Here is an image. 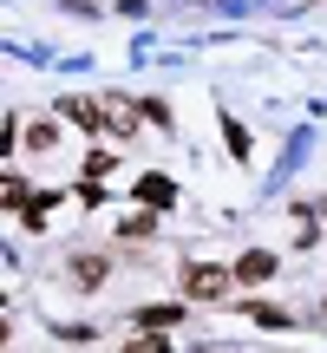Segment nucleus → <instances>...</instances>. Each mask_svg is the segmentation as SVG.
I'll return each instance as SVG.
<instances>
[{"instance_id":"obj_10","label":"nucleus","mask_w":327,"mask_h":353,"mask_svg":"<svg viewBox=\"0 0 327 353\" xmlns=\"http://www.w3.org/2000/svg\"><path fill=\"white\" fill-rule=\"evenodd\" d=\"M59 210V196H52V190H33V203H26V223L33 229H46V216Z\"/></svg>"},{"instance_id":"obj_3","label":"nucleus","mask_w":327,"mask_h":353,"mask_svg":"<svg viewBox=\"0 0 327 353\" xmlns=\"http://www.w3.org/2000/svg\"><path fill=\"white\" fill-rule=\"evenodd\" d=\"M66 275H72L79 288H99V281L112 275V255H105V249H72V255H66Z\"/></svg>"},{"instance_id":"obj_6","label":"nucleus","mask_w":327,"mask_h":353,"mask_svg":"<svg viewBox=\"0 0 327 353\" xmlns=\"http://www.w3.org/2000/svg\"><path fill=\"white\" fill-rule=\"evenodd\" d=\"M26 151H59V118H33V125H26Z\"/></svg>"},{"instance_id":"obj_15","label":"nucleus","mask_w":327,"mask_h":353,"mask_svg":"<svg viewBox=\"0 0 327 353\" xmlns=\"http://www.w3.org/2000/svg\"><path fill=\"white\" fill-rule=\"evenodd\" d=\"M66 7H79V13H99V7H105V0H66Z\"/></svg>"},{"instance_id":"obj_11","label":"nucleus","mask_w":327,"mask_h":353,"mask_svg":"<svg viewBox=\"0 0 327 353\" xmlns=\"http://www.w3.org/2000/svg\"><path fill=\"white\" fill-rule=\"evenodd\" d=\"M118 353H177V347L164 341V334H131V341L118 347Z\"/></svg>"},{"instance_id":"obj_5","label":"nucleus","mask_w":327,"mask_h":353,"mask_svg":"<svg viewBox=\"0 0 327 353\" xmlns=\"http://www.w3.org/2000/svg\"><path fill=\"white\" fill-rule=\"evenodd\" d=\"M177 314H184V307L164 301V307H138L131 321H138V334H164V327H177Z\"/></svg>"},{"instance_id":"obj_16","label":"nucleus","mask_w":327,"mask_h":353,"mask_svg":"<svg viewBox=\"0 0 327 353\" xmlns=\"http://www.w3.org/2000/svg\"><path fill=\"white\" fill-rule=\"evenodd\" d=\"M315 216H321V223H327V203H321V210H315Z\"/></svg>"},{"instance_id":"obj_7","label":"nucleus","mask_w":327,"mask_h":353,"mask_svg":"<svg viewBox=\"0 0 327 353\" xmlns=\"http://www.w3.org/2000/svg\"><path fill=\"white\" fill-rule=\"evenodd\" d=\"M268 275H275V255H268V249H249L236 262V281H268Z\"/></svg>"},{"instance_id":"obj_1","label":"nucleus","mask_w":327,"mask_h":353,"mask_svg":"<svg viewBox=\"0 0 327 353\" xmlns=\"http://www.w3.org/2000/svg\"><path fill=\"white\" fill-rule=\"evenodd\" d=\"M138 125H144V105H131V99H118V92H99V131L105 138H138Z\"/></svg>"},{"instance_id":"obj_2","label":"nucleus","mask_w":327,"mask_h":353,"mask_svg":"<svg viewBox=\"0 0 327 353\" xmlns=\"http://www.w3.org/2000/svg\"><path fill=\"white\" fill-rule=\"evenodd\" d=\"M236 268H216V262H184V294L190 301H223Z\"/></svg>"},{"instance_id":"obj_4","label":"nucleus","mask_w":327,"mask_h":353,"mask_svg":"<svg viewBox=\"0 0 327 353\" xmlns=\"http://www.w3.org/2000/svg\"><path fill=\"white\" fill-rule=\"evenodd\" d=\"M131 196H138L144 210L157 216V210H170V203H177V183H170V176H157V170H144V176H138V190H131Z\"/></svg>"},{"instance_id":"obj_8","label":"nucleus","mask_w":327,"mask_h":353,"mask_svg":"<svg viewBox=\"0 0 327 353\" xmlns=\"http://www.w3.org/2000/svg\"><path fill=\"white\" fill-rule=\"evenodd\" d=\"M0 203H7V210H20V216H26V203H33V183H26V176H13V170H7V176H0Z\"/></svg>"},{"instance_id":"obj_9","label":"nucleus","mask_w":327,"mask_h":353,"mask_svg":"<svg viewBox=\"0 0 327 353\" xmlns=\"http://www.w3.org/2000/svg\"><path fill=\"white\" fill-rule=\"evenodd\" d=\"M59 112H66V118H72V125H86V131H92V138H99V99H66V105H59Z\"/></svg>"},{"instance_id":"obj_12","label":"nucleus","mask_w":327,"mask_h":353,"mask_svg":"<svg viewBox=\"0 0 327 353\" xmlns=\"http://www.w3.org/2000/svg\"><path fill=\"white\" fill-rule=\"evenodd\" d=\"M223 138H229V157H249V131H242V118H223Z\"/></svg>"},{"instance_id":"obj_13","label":"nucleus","mask_w":327,"mask_h":353,"mask_svg":"<svg viewBox=\"0 0 327 353\" xmlns=\"http://www.w3.org/2000/svg\"><path fill=\"white\" fill-rule=\"evenodd\" d=\"M105 170H112V151H99V144H92V151H86V183H99Z\"/></svg>"},{"instance_id":"obj_14","label":"nucleus","mask_w":327,"mask_h":353,"mask_svg":"<svg viewBox=\"0 0 327 353\" xmlns=\"http://www.w3.org/2000/svg\"><path fill=\"white\" fill-rule=\"evenodd\" d=\"M249 314L262 321V327H281V321H288V314H281V307H268V301H249Z\"/></svg>"}]
</instances>
